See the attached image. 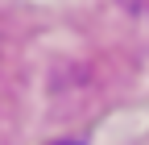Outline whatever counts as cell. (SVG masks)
Listing matches in <instances>:
<instances>
[]
</instances>
